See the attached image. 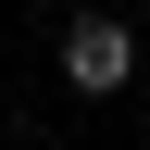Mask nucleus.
<instances>
[{
	"mask_svg": "<svg viewBox=\"0 0 150 150\" xmlns=\"http://www.w3.org/2000/svg\"><path fill=\"white\" fill-rule=\"evenodd\" d=\"M125 75H138V25H125V13H63V88L112 100Z\"/></svg>",
	"mask_w": 150,
	"mask_h": 150,
	"instance_id": "nucleus-1",
	"label": "nucleus"
}]
</instances>
